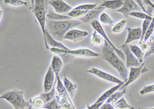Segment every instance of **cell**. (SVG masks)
Listing matches in <instances>:
<instances>
[{"label": "cell", "instance_id": "cell-37", "mask_svg": "<svg viewBox=\"0 0 154 109\" xmlns=\"http://www.w3.org/2000/svg\"><path fill=\"white\" fill-rule=\"evenodd\" d=\"M152 92H154V84L144 87L142 90L140 91V93L141 95H144L145 94Z\"/></svg>", "mask_w": 154, "mask_h": 109}, {"label": "cell", "instance_id": "cell-33", "mask_svg": "<svg viewBox=\"0 0 154 109\" xmlns=\"http://www.w3.org/2000/svg\"><path fill=\"white\" fill-rule=\"evenodd\" d=\"M4 3L6 5L14 6H19L20 5L26 6L28 5L27 2H24L21 0H5L4 1Z\"/></svg>", "mask_w": 154, "mask_h": 109}, {"label": "cell", "instance_id": "cell-31", "mask_svg": "<svg viewBox=\"0 0 154 109\" xmlns=\"http://www.w3.org/2000/svg\"><path fill=\"white\" fill-rule=\"evenodd\" d=\"M126 20H122L116 24L112 28V32L116 34H119L122 31L123 29H124L125 25L126 24Z\"/></svg>", "mask_w": 154, "mask_h": 109}, {"label": "cell", "instance_id": "cell-41", "mask_svg": "<svg viewBox=\"0 0 154 109\" xmlns=\"http://www.w3.org/2000/svg\"><path fill=\"white\" fill-rule=\"evenodd\" d=\"M135 109V108L131 107L130 108H128V109Z\"/></svg>", "mask_w": 154, "mask_h": 109}, {"label": "cell", "instance_id": "cell-8", "mask_svg": "<svg viewBox=\"0 0 154 109\" xmlns=\"http://www.w3.org/2000/svg\"><path fill=\"white\" fill-rule=\"evenodd\" d=\"M121 47L122 50V51L125 55V56L126 57V68H131V67H137L141 65V63H140L138 60L131 52L130 49V46H128V44H123Z\"/></svg>", "mask_w": 154, "mask_h": 109}, {"label": "cell", "instance_id": "cell-2", "mask_svg": "<svg viewBox=\"0 0 154 109\" xmlns=\"http://www.w3.org/2000/svg\"><path fill=\"white\" fill-rule=\"evenodd\" d=\"M102 55L104 60L119 72L121 78L125 82L128 79L127 68L122 60L116 54L115 51L106 41L102 48Z\"/></svg>", "mask_w": 154, "mask_h": 109}, {"label": "cell", "instance_id": "cell-21", "mask_svg": "<svg viewBox=\"0 0 154 109\" xmlns=\"http://www.w3.org/2000/svg\"><path fill=\"white\" fill-rule=\"evenodd\" d=\"M130 49L131 52L138 60L140 63H143L144 56L145 53L141 50L140 48L135 45H130Z\"/></svg>", "mask_w": 154, "mask_h": 109}, {"label": "cell", "instance_id": "cell-34", "mask_svg": "<svg viewBox=\"0 0 154 109\" xmlns=\"http://www.w3.org/2000/svg\"><path fill=\"white\" fill-rule=\"evenodd\" d=\"M100 21L102 23L105 24H108V25H112L113 24L114 21H112V18L108 14L105 13H102L100 16Z\"/></svg>", "mask_w": 154, "mask_h": 109}, {"label": "cell", "instance_id": "cell-24", "mask_svg": "<svg viewBox=\"0 0 154 109\" xmlns=\"http://www.w3.org/2000/svg\"><path fill=\"white\" fill-rule=\"evenodd\" d=\"M30 102L32 106L35 109H43L46 104L40 96L35 97L32 100L30 99Z\"/></svg>", "mask_w": 154, "mask_h": 109}, {"label": "cell", "instance_id": "cell-13", "mask_svg": "<svg viewBox=\"0 0 154 109\" xmlns=\"http://www.w3.org/2000/svg\"><path fill=\"white\" fill-rule=\"evenodd\" d=\"M54 71L50 66L44 78L43 87H44L45 93H47L50 91L52 89L53 86H54Z\"/></svg>", "mask_w": 154, "mask_h": 109}, {"label": "cell", "instance_id": "cell-35", "mask_svg": "<svg viewBox=\"0 0 154 109\" xmlns=\"http://www.w3.org/2000/svg\"><path fill=\"white\" fill-rule=\"evenodd\" d=\"M154 31V17H153L152 21H151V24L149 26L147 31L145 34V36L144 37L143 41L146 42V41L149 39L152 35V32Z\"/></svg>", "mask_w": 154, "mask_h": 109}, {"label": "cell", "instance_id": "cell-3", "mask_svg": "<svg viewBox=\"0 0 154 109\" xmlns=\"http://www.w3.org/2000/svg\"><path fill=\"white\" fill-rule=\"evenodd\" d=\"M33 13L38 22L42 30L46 48L47 49H49L45 37V33L46 31L45 28L46 16H47L48 11V1L35 0L33 1Z\"/></svg>", "mask_w": 154, "mask_h": 109}, {"label": "cell", "instance_id": "cell-6", "mask_svg": "<svg viewBox=\"0 0 154 109\" xmlns=\"http://www.w3.org/2000/svg\"><path fill=\"white\" fill-rule=\"evenodd\" d=\"M90 24H91V26L93 27V28L95 29V31H96L97 32H98L99 34H101V35H102V37H103L104 39H105V41H106L109 44V45L111 46V47L112 48V49L114 50V51L117 53V54L122 60H125V55L123 52V51L121 50L118 49L115 46H114V44L110 42L109 37H107L106 34L105 33L103 28L102 27L101 25L100 24V23L99 22L98 20L96 19H94L90 22Z\"/></svg>", "mask_w": 154, "mask_h": 109}, {"label": "cell", "instance_id": "cell-39", "mask_svg": "<svg viewBox=\"0 0 154 109\" xmlns=\"http://www.w3.org/2000/svg\"><path fill=\"white\" fill-rule=\"evenodd\" d=\"M99 109H115V108L110 103L105 102V104L102 105Z\"/></svg>", "mask_w": 154, "mask_h": 109}, {"label": "cell", "instance_id": "cell-11", "mask_svg": "<svg viewBox=\"0 0 154 109\" xmlns=\"http://www.w3.org/2000/svg\"><path fill=\"white\" fill-rule=\"evenodd\" d=\"M88 35V32L85 31L71 29L67 32L63 39L73 41L74 42H77L82 40L84 37H86Z\"/></svg>", "mask_w": 154, "mask_h": 109}, {"label": "cell", "instance_id": "cell-4", "mask_svg": "<svg viewBox=\"0 0 154 109\" xmlns=\"http://www.w3.org/2000/svg\"><path fill=\"white\" fill-rule=\"evenodd\" d=\"M23 94L22 91L14 89L3 94L0 98L10 102L14 109H31L32 106L24 100Z\"/></svg>", "mask_w": 154, "mask_h": 109}, {"label": "cell", "instance_id": "cell-29", "mask_svg": "<svg viewBox=\"0 0 154 109\" xmlns=\"http://www.w3.org/2000/svg\"><path fill=\"white\" fill-rule=\"evenodd\" d=\"M129 16H134L135 18H139V19H149L152 21L153 18L152 17V16H149V14L144 13L140 12V11H133L129 13Z\"/></svg>", "mask_w": 154, "mask_h": 109}, {"label": "cell", "instance_id": "cell-9", "mask_svg": "<svg viewBox=\"0 0 154 109\" xmlns=\"http://www.w3.org/2000/svg\"><path fill=\"white\" fill-rule=\"evenodd\" d=\"M87 72L89 73L94 74L99 78L109 82L116 83L117 84H124L125 83V81H121L120 79L116 78L114 76L106 72H104L95 68H91L89 70H87Z\"/></svg>", "mask_w": 154, "mask_h": 109}, {"label": "cell", "instance_id": "cell-15", "mask_svg": "<svg viewBox=\"0 0 154 109\" xmlns=\"http://www.w3.org/2000/svg\"><path fill=\"white\" fill-rule=\"evenodd\" d=\"M128 34L126 41L123 44L127 45L133 41L141 39L142 29L140 27L136 28H127Z\"/></svg>", "mask_w": 154, "mask_h": 109}, {"label": "cell", "instance_id": "cell-38", "mask_svg": "<svg viewBox=\"0 0 154 109\" xmlns=\"http://www.w3.org/2000/svg\"><path fill=\"white\" fill-rule=\"evenodd\" d=\"M139 45H140V48L141 50H142L144 53H145L149 50V43L148 42H139Z\"/></svg>", "mask_w": 154, "mask_h": 109}, {"label": "cell", "instance_id": "cell-22", "mask_svg": "<svg viewBox=\"0 0 154 109\" xmlns=\"http://www.w3.org/2000/svg\"><path fill=\"white\" fill-rule=\"evenodd\" d=\"M126 91H127L126 88L122 89V91H116L115 93L112 94V95L109 97L107 99L106 102L111 104L112 102L117 101L119 100V99H121L122 97H123V95L126 93Z\"/></svg>", "mask_w": 154, "mask_h": 109}, {"label": "cell", "instance_id": "cell-36", "mask_svg": "<svg viewBox=\"0 0 154 109\" xmlns=\"http://www.w3.org/2000/svg\"><path fill=\"white\" fill-rule=\"evenodd\" d=\"M151 21H152L149 20V19H145L144 21L143 24H142V37H141V39L140 40V42H142L143 41L144 37L145 36L146 32L147 31L149 26L151 24Z\"/></svg>", "mask_w": 154, "mask_h": 109}, {"label": "cell", "instance_id": "cell-23", "mask_svg": "<svg viewBox=\"0 0 154 109\" xmlns=\"http://www.w3.org/2000/svg\"><path fill=\"white\" fill-rule=\"evenodd\" d=\"M91 42L94 45L97 47H102L105 44V41L104 40L103 38L101 36L97 34V31L95 30L92 34Z\"/></svg>", "mask_w": 154, "mask_h": 109}, {"label": "cell", "instance_id": "cell-17", "mask_svg": "<svg viewBox=\"0 0 154 109\" xmlns=\"http://www.w3.org/2000/svg\"><path fill=\"white\" fill-rule=\"evenodd\" d=\"M124 4L123 1L121 0H113V1H104L98 7L110 9L115 11L120 9Z\"/></svg>", "mask_w": 154, "mask_h": 109}, {"label": "cell", "instance_id": "cell-12", "mask_svg": "<svg viewBox=\"0 0 154 109\" xmlns=\"http://www.w3.org/2000/svg\"><path fill=\"white\" fill-rule=\"evenodd\" d=\"M48 4L51 6L58 13H68L72 9V7L62 0L48 1Z\"/></svg>", "mask_w": 154, "mask_h": 109}, {"label": "cell", "instance_id": "cell-26", "mask_svg": "<svg viewBox=\"0 0 154 109\" xmlns=\"http://www.w3.org/2000/svg\"><path fill=\"white\" fill-rule=\"evenodd\" d=\"M56 91H55V88H54V85L53 86L52 89L47 93H43L41 94L40 96L42 99H44L46 104L48 102H50L51 100H53L56 96Z\"/></svg>", "mask_w": 154, "mask_h": 109}, {"label": "cell", "instance_id": "cell-1", "mask_svg": "<svg viewBox=\"0 0 154 109\" xmlns=\"http://www.w3.org/2000/svg\"><path fill=\"white\" fill-rule=\"evenodd\" d=\"M82 23V22L76 19L62 21L49 19L48 21V29L51 35L61 39L70 29L78 26Z\"/></svg>", "mask_w": 154, "mask_h": 109}, {"label": "cell", "instance_id": "cell-28", "mask_svg": "<svg viewBox=\"0 0 154 109\" xmlns=\"http://www.w3.org/2000/svg\"><path fill=\"white\" fill-rule=\"evenodd\" d=\"M97 4H84L78 6L75 8L72 9V10L91 11L97 7Z\"/></svg>", "mask_w": 154, "mask_h": 109}, {"label": "cell", "instance_id": "cell-18", "mask_svg": "<svg viewBox=\"0 0 154 109\" xmlns=\"http://www.w3.org/2000/svg\"><path fill=\"white\" fill-rule=\"evenodd\" d=\"M64 86L66 90L70 95V97L72 99L74 98L75 94V91L77 90V87L76 84L72 83L67 78L65 73H64V78H63Z\"/></svg>", "mask_w": 154, "mask_h": 109}, {"label": "cell", "instance_id": "cell-20", "mask_svg": "<svg viewBox=\"0 0 154 109\" xmlns=\"http://www.w3.org/2000/svg\"><path fill=\"white\" fill-rule=\"evenodd\" d=\"M51 67L56 76L59 75L63 67V62L61 58L58 56H53Z\"/></svg>", "mask_w": 154, "mask_h": 109}, {"label": "cell", "instance_id": "cell-19", "mask_svg": "<svg viewBox=\"0 0 154 109\" xmlns=\"http://www.w3.org/2000/svg\"><path fill=\"white\" fill-rule=\"evenodd\" d=\"M45 37L48 44H49L53 48H56L64 50H68L69 49L66 46L62 44L61 43L59 42L58 41H56L49 34V32L48 30H46L45 33Z\"/></svg>", "mask_w": 154, "mask_h": 109}, {"label": "cell", "instance_id": "cell-27", "mask_svg": "<svg viewBox=\"0 0 154 109\" xmlns=\"http://www.w3.org/2000/svg\"><path fill=\"white\" fill-rule=\"evenodd\" d=\"M89 11L83 10H72L68 13L67 15L71 18V19H79L80 18H82L85 15H86Z\"/></svg>", "mask_w": 154, "mask_h": 109}, {"label": "cell", "instance_id": "cell-32", "mask_svg": "<svg viewBox=\"0 0 154 109\" xmlns=\"http://www.w3.org/2000/svg\"><path fill=\"white\" fill-rule=\"evenodd\" d=\"M149 43V48L148 51L145 53L144 57H146L147 56H149L152 54H154V36L152 35L149 37V40L148 41Z\"/></svg>", "mask_w": 154, "mask_h": 109}, {"label": "cell", "instance_id": "cell-16", "mask_svg": "<svg viewBox=\"0 0 154 109\" xmlns=\"http://www.w3.org/2000/svg\"><path fill=\"white\" fill-rule=\"evenodd\" d=\"M104 9V8L97 6L95 9L89 11L86 15L83 16L82 18L79 19V20L82 22L83 23H88L89 22H91V21L97 18L99 14Z\"/></svg>", "mask_w": 154, "mask_h": 109}, {"label": "cell", "instance_id": "cell-5", "mask_svg": "<svg viewBox=\"0 0 154 109\" xmlns=\"http://www.w3.org/2000/svg\"><path fill=\"white\" fill-rule=\"evenodd\" d=\"M52 52L57 54H69L73 55L75 56L83 57H99L100 54L96 53L94 51L88 49H79L77 50H64L56 48H51L50 49Z\"/></svg>", "mask_w": 154, "mask_h": 109}, {"label": "cell", "instance_id": "cell-10", "mask_svg": "<svg viewBox=\"0 0 154 109\" xmlns=\"http://www.w3.org/2000/svg\"><path fill=\"white\" fill-rule=\"evenodd\" d=\"M124 4L120 9L114 11L118 13H122L125 17L129 16V13L135 10H140L139 6L133 0H125Z\"/></svg>", "mask_w": 154, "mask_h": 109}, {"label": "cell", "instance_id": "cell-30", "mask_svg": "<svg viewBox=\"0 0 154 109\" xmlns=\"http://www.w3.org/2000/svg\"><path fill=\"white\" fill-rule=\"evenodd\" d=\"M44 108L46 109H64L58 102L56 97L51 100L50 102L46 104Z\"/></svg>", "mask_w": 154, "mask_h": 109}, {"label": "cell", "instance_id": "cell-25", "mask_svg": "<svg viewBox=\"0 0 154 109\" xmlns=\"http://www.w3.org/2000/svg\"><path fill=\"white\" fill-rule=\"evenodd\" d=\"M111 104L115 109H128L131 107V106L127 103L123 97H122L121 99L116 102H112Z\"/></svg>", "mask_w": 154, "mask_h": 109}, {"label": "cell", "instance_id": "cell-14", "mask_svg": "<svg viewBox=\"0 0 154 109\" xmlns=\"http://www.w3.org/2000/svg\"><path fill=\"white\" fill-rule=\"evenodd\" d=\"M56 78L57 90L58 92L57 95L59 96L60 97H61L63 100L67 101V102H69L70 103L73 104L72 102V98L70 97V95L67 91L66 89L64 86V84L60 79L59 75H56Z\"/></svg>", "mask_w": 154, "mask_h": 109}, {"label": "cell", "instance_id": "cell-7", "mask_svg": "<svg viewBox=\"0 0 154 109\" xmlns=\"http://www.w3.org/2000/svg\"><path fill=\"white\" fill-rule=\"evenodd\" d=\"M144 64H145V63H143L139 67H131L130 68L129 77H128V78L127 79V81L125 82V84H123L121 87V88L122 89L127 88V87L129 84H131V83H133L137 79H138L142 73H144L148 71L146 68H144Z\"/></svg>", "mask_w": 154, "mask_h": 109}, {"label": "cell", "instance_id": "cell-40", "mask_svg": "<svg viewBox=\"0 0 154 109\" xmlns=\"http://www.w3.org/2000/svg\"><path fill=\"white\" fill-rule=\"evenodd\" d=\"M144 2H145L146 3L148 4L151 7H152V8L154 9V5L152 3V2H151V1H148V0H146V1H145Z\"/></svg>", "mask_w": 154, "mask_h": 109}, {"label": "cell", "instance_id": "cell-42", "mask_svg": "<svg viewBox=\"0 0 154 109\" xmlns=\"http://www.w3.org/2000/svg\"><path fill=\"white\" fill-rule=\"evenodd\" d=\"M139 109H154V108H149V109H143V108H139Z\"/></svg>", "mask_w": 154, "mask_h": 109}]
</instances>
